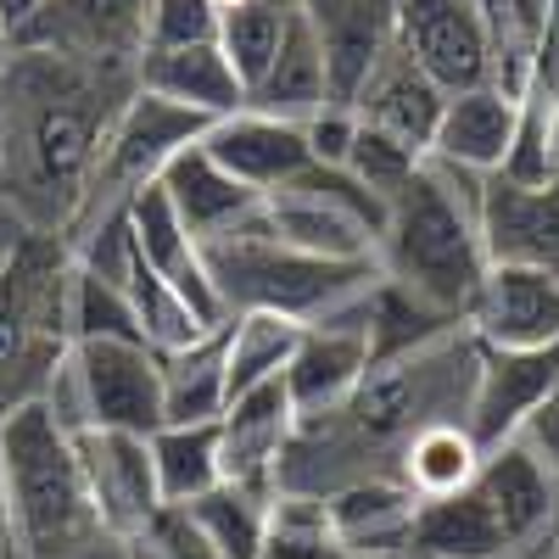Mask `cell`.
Returning <instances> with one entry per match:
<instances>
[{
  "mask_svg": "<svg viewBox=\"0 0 559 559\" xmlns=\"http://www.w3.org/2000/svg\"><path fill=\"white\" fill-rule=\"evenodd\" d=\"M134 90V68L12 45V62L0 68V174L7 207L28 229L68 236Z\"/></svg>",
  "mask_w": 559,
  "mask_h": 559,
  "instance_id": "obj_1",
  "label": "cell"
},
{
  "mask_svg": "<svg viewBox=\"0 0 559 559\" xmlns=\"http://www.w3.org/2000/svg\"><path fill=\"white\" fill-rule=\"evenodd\" d=\"M476 369L481 342L471 331H448L414 353L369 364V376L342 408L297 419V437L286 448V464H280V492L331 498L353 481L397 476L403 448L419 431L471 414Z\"/></svg>",
  "mask_w": 559,
  "mask_h": 559,
  "instance_id": "obj_2",
  "label": "cell"
},
{
  "mask_svg": "<svg viewBox=\"0 0 559 559\" xmlns=\"http://www.w3.org/2000/svg\"><path fill=\"white\" fill-rule=\"evenodd\" d=\"M376 269L414 302L464 324L492 269L481 247V174L448 168L437 157L419 163L386 197Z\"/></svg>",
  "mask_w": 559,
  "mask_h": 559,
  "instance_id": "obj_3",
  "label": "cell"
},
{
  "mask_svg": "<svg viewBox=\"0 0 559 559\" xmlns=\"http://www.w3.org/2000/svg\"><path fill=\"white\" fill-rule=\"evenodd\" d=\"M0 492L17 559H68L96 537H112L90 503L73 431L45 403H23L0 419Z\"/></svg>",
  "mask_w": 559,
  "mask_h": 559,
  "instance_id": "obj_4",
  "label": "cell"
},
{
  "mask_svg": "<svg viewBox=\"0 0 559 559\" xmlns=\"http://www.w3.org/2000/svg\"><path fill=\"white\" fill-rule=\"evenodd\" d=\"M202 258H207V274L218 286L224 313H280V319H297V324L331 319L336 308H347L369 280L381 274L376 263L302 252L292 241H280L263 218L207 241Z\"/></svg>",
  "mask_w": 559,
  "mask_h": 559,
  "instance_id": "obj_5",
  "label": "cell"
},
{
  "mask_svg": "<svg viewBox=\"0 0 559 559\" xmlns=\"http://www.w3.org/2000/svg\"><path fill=\"white\" fill-rule=\"evenodd\" d=\"M73 353V252L62 236H34L0 269V419L51 392Z\"/></svg>",
  "mask_w": 559,
  "mask_h": 559,
  "instance_id": "obj_6",
  "label": "cell"
},
{
  "mask_svg": "<svg viewBox=\"0 0 559 559\" xmlns=\"http://www.w3.org/2000/svg\"><path fill=\"white\" fill-rule=\"evenodd\" d=\"M62 419V431H134L152 437L163 426V353L123 336L73 342L51 392L39 397Z\"/></svg>",
  "mask_w": 559,
  "mask_h": 559,
  "instance_id": "obj_7",
  "label": "cell"
},
{
  "mask_svg": "<svg viewBox=\"0 0 559 559\" xmlns=\"http://www.w3.org/2000/svg\"><path fill=\"white\" fill-rule=\"evenodd\" d=\"M397 45L448 96L476 84H503L526 96L532 62L509 45L492 0H397Z\"/></svg>",
  "mask_w": 559,
  "mask_h": 559,
  "instance_id": "obj_8",
  "label": "cell"
},
{
  "mask_svg": "<svg viewBox=\"0 0 559 559\" xmlns=\"http://www.w3.org/2000/svg\"><path fill=\"white\" fill-rule=\"evenodd\" d=\"M202 134H207V118L152 96V90H134L129 107L112 123V134H107V152H102L96 174H90V191H84V202H79V213H73L62 241H73V236H84V229H96V224L129 213V202L146 191V185H157L163 168L185 146H197Z\"/></svg>",
  "mask_w": 559,
  "mask_h": 559,
  "instance_id": "obj_9",
  "label": "cell"
},
{
  "mask_svg": "<svg viewBox=\"0 0 559 559\" xmlns=\"http://www.w3.org/2000/svg\"><path fill=\"white\" fill-rule=\"evenodd\" d=\"M280 241H292L319 258H347V263H376V241L386 224V202L353 179L336 163H313L292 185L263 197L258 213Z\"/></svg>",
  "mask_w": 559,
  "mask_h": 559,
  "instance_id": "obj_10",
  "label": "cell"
},
{
  "mask_svg": "<svg viewBox=\"0 0 559 559\" xmlns=\"http://www.w3.org/2000/svg\"><path fill=\"white\" fill-rule=\"evenodd\" d=\"M476 492L498 526L503 559H548V548L559 543V476L521 437L487 448Z\"/></svg>",
  "mask_w": 559,
  "mask_h": 559,
  "instance_id": "obj_11",
  "label": "cell"
},
{
  "mask_svg": "<svg viewBox=\"0 0 559 559\" xmlns=\"http://www.w3.org/2000/svg\"><path fill=\"white\" fill-rule=\"evenodd\" d=\"M146 28H152V0H39L17 23L12 45L134 68L140 51H146Z\"/></svg>",
  "mask_w": 559,
  "mask_h": 559,
  "instance_id": "obj_12",
  "label": "cell"
},
{
  "mask_svg": "<svg viewBox=\"0 0 559 559\" xmlns=\"http://www.w3.org/2000/svg\"><path fill=\"white\" fill-rule=\"evenodd\" d=\"M79 464H84V487L90 503L112 537L134 543L157 515H163V492H157V464H152V437L134 431H79L73 437Z\"/></svg>",
  "mask_w": 559,
  "mask_h": 559,
  "instance_id": "obj_13",
  "label": "cell"
},
{
  "mask_svg": "<svg viewBox=\"0 0 559 559\" xmlns=\"http://www.w3.org/2000/svg\"><path fill=\"white\" fill-rule=\"evenodd\" d=\"M481 247L487 263H515L559 280V179L526 185L509 174L481 179Z\"/></svg>",
  "mask_w": 559,
  "mask_h": 559,
  "instance_id": "obj_14",
  "label": "cell"
},
{
  "mask_svg": "<svg viewBox=\"0 0 559 559\" xmlns=\"http://www.w3.org/2000/svg\"><path fill=\"white\" fill-rule=\"evenodd\" d=\"M464 331L487 353L559 347V280L515 263H492L471 313H464Z\"/></svg>",
  "mask_w": 559,
  "mask_h": 559,
  "instance_id": "obj_15",
  "label": "cell"
},
{
  "mask_svg": "<svg viewBox=\"0 0 559 559\" xmlns=\"http://www.w3.org/2000/svg\"><path fill=\"white\" fill-rule=\"evenodd\" d=\"M297 437V408L286 381L252 386L241 397H229V408L218 414V464L224 481H241L258 492H280V464Z\"/></svg>",
  "mask_w": 559,
  "mask_h": 559,
  "instance_id": "obj_16",
  "label": "cell"
},
{
  "mask_svg": "<svg viewBox=\"0 0 559 559\" xmlns=\"http://www.w3.org/2000/svg\"><path fill=\"white\" fill-rule=\"evenodd\" d=\"M331 73V102L353 107L358 84L397 45V0H297Z\"/></svg>",
  "mask_w": 559,
  "mask_h": 559,
  "instance_id": "obj_17",
  "label": "cell"
},
{
  "mask_svg": "<svg viewBox=\"0 0 559 559\" xmlns=\"http://www.w3.org/2000/svg\"><path fill=\"white\" fill-rule=\"evenodd\" d=\"M369 364H376V353H369V336L358 331V324L347 313H331L319 324H302L297 336V353L286 364V392H292V408L297 419H319L342 408L358 381L369 376Z\"/></svg>",
  "mask_w": 559,
  "mask_h": 559,
  "instance_id": "obj_18",
  "label": "cell"
},
{
  "mask_svg": "<svg viewBox=\"0 0 559 559\" xmlns=\"http://www.w3.org/2000/svg\"><path fill=\"white\" fill-rule=\"evenodd\" d=\"M202 146L236 174L241 185H252L258 197L280 191V185H292L297 174L313 168V146H308V129L292 123V118H269L258 107H241L229 118H213Z\"/></svg>",
  "mask_w": 559,
  "mask_h": 559,
  "instance_id": "obj_19",
  "label": "cell"
},
{
  "mask_svg": "<svg viewBox=\"0 0 559 559\" xmlns=\"http://www.w3.org/2000/svg\"><path fill=\"white\" fill-rule=\"evenodd\" d=\"M559 386V347H532V353H487L476 369V392L464 426L476 431L481 448L515 442L521 426L537 414V403Z\"/></svg>",
  "mask_w": 559,
  "mask_h": 559,
  "instance_id": "obj_20",
  "label": "cell"
},
{
  "mask_svg": "<svg viewBox=\"0 0 559 559\" xmlns=\"http://www.w3.org/2000/svg\"><path fill=\"white\" fill-rule=\"evenodd\" d=\"M442 107H448V90L419 68L403 45H392V51L376 62V73L358 84V96H353V118L358 123L392 134L397 146H408L419 157L431 152V134L442 123Z\"/></svg>",
  "mask_w": 559,
  "mask_h": 559,
  "instance_id": "obj_21",
  "label": "cell"
},
{
  "mask_svg": "<svg viewBox=\"0 0 559 559\" xmlns=\"http://www.w3.org/2000/svg\"><path fill=\"white\" fill-rule=\"evenodd\" d=\"M515 129H521V90H503V84H476V90H459L442 107V123L431 134V152L448 168L464 174H498L509 146H515Z\"/></svg>",
  "mask_w": 559,
  "mask_h": 559,
  "instance_id": "obj_22",
  "label": "cell"
},
{
  "mask_svg": "<svg viewBox=\"0 0 559 559\" xmlns=\"http://www.w3.org/2000/svg\"><path fill=\"white\" fill-rule=\"evenodd\" d=\"M134 84L185 107V112L207 118V123L247 107V84L236 79L229 57L218 51V39L213 45H152L134 62Z\"/></svg>",
  "mask_w": 559,
  "mask_h": 559,
  "instance_id": "obj_23",
  "label": "cell"
},
{
  "mask_svg": "<svg viewBox=\"0 0 559 559\" xmlns=\"http://www.w3.org/2000/svg\"><path fill=\"white\" fill-rule=\"evenodd\" d=\"M163 191H168V202H174V213L185 218V229L207 247V241H218V236H229V229H241V224H252L258 218V207H263V197L252 191V185H241L236 174H229L202 140L197 146H185L168 168H163Z\"/></svg>",
  "mask_w": 559,
  "mask_h": 559,
  "instance_id": "obj_24",
  "label": "cell"
},
{
  "mask_svg": "<svg viewBox=\"0 0 559 559\" xmlns=\"http://www.w3.org/2000/svg\"><path fill=\"white\" fill-rule=\"evenodd\" d=\"M414 515H419V498L397 476L353 481V487L324 498L331 537L347 554H403L408 548V532H414Z\"/></svg>",
  "mask_w": 559,
  "mask_h": 559,
  "instance_id": "obj_25",
  "label": "cell"
},
{
  "mask_svg": "<svg viewBox=\"0 0 559 559\" xmlns=\"http://www.w3.org/2000/svg\"><path fill=\"white\" fill-rule=\"evenodd\" d=\"M247 107H258L269 118H292V123H308L313 112L336 107L331 102V73H324V51H319L302 7L292 12L286 45H280V57L269 62V73L247 90Z\"/></svg>",
  "mask_w": 559,
  "mask_h": 559,
  "instance_id": "obj_26",
  "label": "cell"
},
{
  "mask_svg": "<svg viewBox=\"0 0 559 559\" xmlns=\"http://www.w3.org/2000/svg\"><path fill=\"white\" fill-rule=\"evenodd\" d=\"M229 408V364H224V324L191 347L163 353V426H207Z\"/></svg>",
  "mask_w": 559,
  "mask_h": 559,
  "instance_id": "obj_27",
  "label": "cell"
},
{
  "mask_svg": "<svg viewBox=\"0 0 559 559\" xmlns=\"http://www.w3.org/2000/svg\"><path fill=\"white\" fill-rule=\"evenodd\" d=\"M487 448L476 442V431L464 419H442V426H426L408 448H403V464H397V481L419 498V503H437V498H453L476 481Z\"/></svg>",
  "mask_w": 559,
  "mask_h": 559,
  "instance_id": "obj_28",
  "label": "cell"
},
{
  "mask_svg": "<svg viewBox=\"0 0 559 559\" xmlns=\"http://www.w3.org/2000/svg\"><path fill=\"white\" fill-rule=\"evenodd\" d=\"M274 498L280 492H258V487H241V481H218L197 503H185V515L197 521V532L224 559H258L263 543H269V526H274Z\"/></svg>",
  "mask_w": 559,
  "mask_h": 559,
  "instance_id": "obj_29",
  "label": "cell"
},
{
  "mask_svg": "<svg viewBox=\"0 0 559 559\" xmlns=\"http://www.w3.org/2000/svg\"><path fill=\"white\" fill-rule=\"evenodd\" d=\"M302 324L280 313H229L224 319V364H229V397L252 386L286 381V364L297 353Z\"/></svg>",
  "mask_w": 559,
  "mask_h": 559,
  "instance_id": "obj_30",
  "label": "cell"
},
{
  "mask_svg": "<svg viewBox=\"0 0 559 559\" xmlns=\"http://www.w3.org/2000/svg\"><path fill=\"white\" fill-rule=\"evenodd\" d=\"M152 464H157V492L168 509L197 503L224 481L218 464V419L207 426H157L152 431Z\"/></svg>",
  "mask_w": 559,
  "mask_h": 559,
  "instance_id": "obj_31",
  "label": "cell"
},
{
  "mask_svg": "<svg viewBox=\"0 0 559 559\" xmlns=\"http://www.w3.org/2000/svg\"><path fill=\"white\" fill-rule=\"evenodd\" d=\"M292 12H297V0H241V7H229L218 17V51L229 57V68H236V79L247 90L280 57L286 28H292Z\"/></svg>",
  "mask_w": 559,
  "mask_h": 559,
  "instance_id": "obj_32",
  "label": "cell"
},
{
  "mask_svg": "<svg viewBox=\"0 0 559 559\" xmlns=\"http://www.w3.org/2000/svg\"><path fill=\"white\" fill-rule=\"evenodd\" d=\"M90 336H123V342H146L140 331V313L129 302V292L107 274H90L73 263V342H90ZM152 347V342H146Z\"/></svg>",
  "mask_w": 559,
  "mask_h": 559,
  "instance_id": "obj_33",
  "label": "cell"
},
{
  "mask_svg": "<svg viewBox=\"0 0 559 559\" xmlns=\"http://www.w3.org/2000/svg\"><path fill=\"white\" fill-rule=\"evenodd\" d=\"M419 163H426V157H419V152H408V146H397V140L392 134H381V129H369V123H358L353 129V146H347V174L353 179H364L369 185V191H376L381 202L397 191V185L419 168Z\"/></svg>",
  "mask_w": 559,
  "mask_h": 559,
  "instance_id": "obj_34",
  "label": "cell"
},
{
  "mask_svg": "<svg viewBox=\"0 0 559 559\" xmlns=\"http://www.w3.org/2000/svg\"><path fill=\"white\" fill-rule=\"evenodd\" d=\"M213 39H218V7L213 0H152L146 51L152 45H213Z\"/></svg>",
  "mask_w": 559,
  "mask_h": 559,
  "instance_id": "obj_35",
  "label": "cell"
},
{
  "mask_svg": "<svg viewBox=\"0 0 559 559\" xmlns=\"http://www.w3.org/2000/svg\"><path fill=\"white\" fill-rule=\"evenodd\" d=\"M134 554H140V559H224V554L197 532V521L185 515V509H163V515L134 537Z\"/></svg>",
  "mask_w": 559,
  "mask_h": 559,
  "instance_id": "obj_36",
  "label": "cell"
},
{
  "mask_svg": "<svg viewBox=\"0 0 559 559\" xmlns=\"http://www.w3.org/2000/svg\"><path fill=\"white\" fill-rule=\"evenodd\" d=\"M521 442H526V448H532V453L548 464L554 476H559V386H554V392L537 403V414H532L526 426H521Z\"/></svg>",
  "mask_w": 559,
  "mask_h": 559,
  "instance_id": "obj_37",
  "label": "cell"
},
{
  "mask_svg": "<svg viewBox=\"0 0 559 559\" xmlns=\"http://www.w3.org/2000/svg\"><path fill=\"white\" fill-rule=\"evenodd\" d=\"M492 7H498L509 45L526 51V62H532V45H537V28H543V0H492Z\"/></svg>",
  "mask_w": 559,
  "mask_h": 559,
  "instance_id": "obj_38",
  "label": "cell"
},
{
  "mask_svg": "<svg viewBox=\"0 0 559 559\" xmlns=\"http://www.w3.org/2000/svg\"><path fill=\"white\" fill-rule=\"evenodd\" d=\"M28 236H34V229H28V224H23V218L7 207V202H0V269H7V263L23 252V241H28Z\"/></svg>",
  "mask_w": 559,
  "mask_h": 559,
  "instance_id": "obj_39",
  "label": "cell"
},
{
  "mask_svg": "<svg viewBox=\"0 0 559 559\" xmlns=\"http://www.w3.org/2000/svg\"><path fill=\"white\" fill-rule=\"evenodd\" d=\"M68 559H140V554H134V543H123V537H96L90 548H79V554H68Z\"/></svg>",
  "mask_w": 559,
  "mask_h": 559,
  "instance_id": "obj_40",
  "label": "cell"
},
{
  "mask_svg": "<svg viewBox=\"0 0 559 559\" xmlns=\"http://www.w3.org/2000/svg\"><path fill=\"white\" fill-rule=\"evenodd\" d=\"M34 7H39V0H0V17H7V28L17 34V23H23Z\"/></svg>",
  "mask_w": 559,
  "mask_h": 559,
  "instance_id": "obj_41",
  "label": "cell"
},
{
  "mask_svg": "<svg viewBox=\"0 0 559 559\" xmlns=\"http://www.w3.org/2000/svg\"><path fill=\"white\" fill-rule=\"evenodd\" d=\"M0 559H17V543H12V521H7V492H0Z\"/></svg>",
  "mask_w": 559,
  "mask_h": 559,
  "instance_id": "obj_42",
  "label": "cell"
},
{
  "mask_svg": "<svg viewBox=\"0 0 559 559\" xmlns=\"http://www.w3.org/2000/svg\"><path fill=\"white\" fill-rule=\"evenodd\" d=\"M12 62V28H7V17H0V68Z\"/></svg>",
  "mask_w": 559,
  "mask_h": 559,
  "instance_id": "obj_43",
  "label": "cell"
},
{
  "mask_svg": "<svg viewBox=\"0 0 559 559\" xmlns=\"http://www.w3.org/2000/svg\"><path fill=\"white\" fill-rule=\"evenodd\" d=\"M213 7H218V17H224V12H229V7H241V0H213Z\"/></svg>",
  "mask_w": 559,
  "mask_h": 559,
  "instance_id": "obj_44",
  "label": "cell"
},
{
  "mask_svg": "<svg viewBox=\"0 0 559 559\" xmlns=\"http://www.w3.org/2000/svg\"><path fill=\"white\" fill-rule=\"evenodd\" d=\"M0 202H7V174H0Z\"/></svg>",
  "mask_w": 559,
  "mask_h": 559,
  "instance_id": "obj_45",
  "label": "cell"
},
{
  "mask_svg": "<svg viewBox=\"0 0 559 559\" xmlns=\"http://www.w3.org/2000/svg\"><path fill=\"white\" fill-rule=\"evenodd\" d=\"M554 123H559V90H554Z\"/></svg>",
  "mask_w": 559,
  "mask_h": 559,
  "instance_id": "obj_46",
  "label": "cell"
},
{
  "mask_svg": "<svg viewBox=\"0 0 559 559\" xmlns=\"http://www.w3.org/2000/svg\"><path fill=\"white\" fill-rule=\"evenodd\" d=\"M548 559H559V543H554V548H548Z\"/></svg>",
  "mask_w": 559,
  "mask_h": 559,
  "instance_id": "obj_47",
  "label": "cell"
},
{
  "mask_svg": "<svg viewBox=\"0 0 559 559\" xmlns=\"http://www.w3.org/2000/svg\"><path fill=\"white\" fill-rule=\"evenodd\" d=\"M492 12H498V7H492Z\"/></svg>",
  "mask_w": 559,
  "mask_h": 559,
  "instance_id": "obj_48",
  "label": "cell"
}]
</instances>
